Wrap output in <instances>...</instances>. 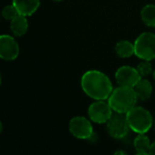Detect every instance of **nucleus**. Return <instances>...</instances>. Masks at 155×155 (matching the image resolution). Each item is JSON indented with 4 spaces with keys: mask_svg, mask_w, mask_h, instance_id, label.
Here are the masks:
<instances>
[{
    "mask_svg": "<svg viewBox=\"0 0 155 155\" xmlns=\"http://www.w3.org/2000/svg\"><path fill=\"white\" fill-rule=\"evenodd\" d=\"M81 86L83 91L94 100H106L114 91L109 77L97 70L85 72L81 78Z\"/></svg>",
    "mask_w": 155,
    "mask_h": 155,
    "instance_id": "1",
    "label": "nucleus"
},
{
    "mask_svg": "<svg viewBox=\"0 0 155 155\" xmlns=\"http://www.w3.org/2000/svg\"><path fill=\"white\" fill-rule=\"evenodd\" d=\"M137 100L134 88L120 85L116 89H114L108 98V104L114 112L127 114L135 106Z\"/></svg>",
    "mask_w": 155,
    "mask_h": 155,
    "instance_id": "2",
    "label": "nucleus"
},
{
    "mask_svg": "<svg viewBox=\"0 0 155 155\" xmlns=\"http://www.w3.org/2000/svg\"><path fill=\"white\" fill-rule=\"evenodd\" d=\"M126 118L130 129L138 134L148 133L153 124L151 113L142 106L135 105L126 114Z\"/></svg>",
    "mask_w": 155,
    "mask_h": 155,
    "instance_id": "3",
    "label": "nucleus"
},
{
    "mask_svg": "<svg viewBox=\"0 0 155 155\" xmlns=\"http://www.w3.org/2000/svg\"><path fill=\"white\" fill-rule=\"evenodd\" d=\"M135 55L142 59L152 61L155 59V35L151 32L141 34L134 42Z\"/></svg>",
    "mask_w": 155,
    "mask_h": 155,
    "instance_id": "4",
    "label": "nucleus"
},
{
    "mask_svg": "<svg viewBox=\"0 0 155 155\" xmlns=\"http://www.w3.org/2000/svg\"><path fill=\"white\" fill-rule=\"evenodd\" d=\"M69 131L77 139L93 141L96 134L94 132L92 124L84 116H75L69 123Z\"/></svg>",
    "mask_w": 155,
    "mask_h": 155,
    "instance_id": "5",
    "label": "nucleus"
},
{
    "mask_svg": "<svg viewBox=\"0 0 155 155\" xmlns=\"http://www.w3.org/2000/svg\"><path fill=\"white\" fill-rule=\"evenodd\" d=\"M108 134L115 139H122L125 137L129 132L130 126L126 118V114L115 113L113 114L110 120L106 123Z\"/></svg>",
    "mask_w": 155,
    "mask_h": 155,
    "instance_id": "6",
    "label": "nucleus"
},
{
    "mask_svg": "<svg viewBox=\"0 0 155 155\" xmlns=\"http://www.w3.org/2000/svg\"><path fill=\"white\" fill-rule=\"evenodd\" d=\"M113 115V109L104 100H96L88 108L89 118L96 124L107 123Z\"/></svg>",
    "mask_w": 155,
    "mask_h": 155,
    "instance_id": "7",
    "label": "nucleus"
},
{
    "mask_svg": "<svg viewBox=\"0 0 155 155\" xmlns=\"http://www.w3.org/2000/svg\"><path fill=\"white\" fill-rule=\"evenodd\" d=\"M142 78L143 77L141 76L137 68H134L128 65L121 66L115 73L116 82L121 86L134 88Z\"/></svg>",
    "mask_w": 155,
    "mask_h": 155,
    "instance_id": "8",
    "label": "nucleus"
},
{
    "mask_svg": "<svg viewBox=\"0 0 155 155\" xmlns=\"http://www.w3.org/2000/svg\"><path fill=\"white\" fill-rule=\"evenodd\" d=\"M19 54V45L15 39L8 35L0 37V57L5 61H13Z\"/></svg>",
    "mask_w": 155,
    "mask_h": 155,
    "instance_id": "9",
    "label": "nucleus"
},
{
    "mask_svg": "<svg viewBox=\"0 0 155 155\" xmlns=\"http://www.w3.org/2000/svg\"><path fill=\"white\" fill-rule=\"evenodd\" d=\"M13 5L19 15L30 16L36 12L40 5V0H13Z\"/></svg>",
    "mask_w": 155,
    "mask_h": 155,
    "instance_id": "10",
    "label": "nucleus"
},
{
    "mask_svg": "<svg viewBox=\"0 0 155 155\" xmlns=\"http://www.w3.org/2000/svg\"><path fill=\"white\" fill-rule=\"evenodd\" d=\"M137 99L140 101L148 100L153 93V85L151 82L147 79H141L138 84L134 87Z\"/></svg>",
    "mask_w": 155,
    "mask_h": 155,
    "instance_id": "11",
    "label": "nucleus"
},
{
    "mask_svg": "<svg viewBox=\"0 0 155 155\" xmlns=\"http://www.w3.org/2000/svg\"><path fill=\"white\" fill-rule=\"evenodd\" d=\"M10 28L15 36L24 35L28 29V21L25 15H18L14 19L11 20Z\"/></svg>",
    "mask_w": 155,
    "mask_h": 155,
    "instance_id": "12",
    "label": "nucleus"
},
{
    "mask_svg": "<svg viewBox=\"0 0 155 155\" xmlns=\"http://www.w3.org/2000/svg\"><path fill=\"white\" fill-rule=\"evenodd\" d=\"M115 51L119 57L129 58L133 54H135L134 43H131L128 40H121L115 45Z\"/></svg>",
    "mask_w": 155,
    "mask_h": 155,
    "instance_id": "13",
    "label": "nucleus"
},
{
    "mask_svg": "<svg viewBox=\"0 0 155 155\" xmlns=\"http://www.w3.org/2000/svg\"><path fill=\"white\" fill-rule=\"evenodd\" d=\"M151 145L152 143L145 134H139L134 142V146L138 154H150Z\"/></svg>",
    "mask_w": 155,
    "mask_h": 155,
    "instance_id": "14",
    "label": "nucleus"
},
{
    "mask_svg": "<svg viewBox=\"0 0 155 155\" xmlns=\"http://www.w3.org/2000/svg\"><path fill=\"white\" fill-rule=\"evenodd\" d=\"M143 23L151 27H155V5H147L141 11Z\"/></svg>",
    "mask_w": 155,
    "mask_h": 155,
    "instance_id": "15",
    "label": "nucleus"
},
{
    "mask_svg": "<svg viewBox=\"0 0 155 155\" xmlns=\"http://www.w3.org/2000/svg\"><path fill=\"white\" fill-rule=\"evenodd\" d=\"M137 70L140 73L142 77H146L149 76L153 71V66L150 63V61L147 60H143L138 65H137Z\"/></svg>",
    "mask_w": 155,
    "mask_h": 155,
    "instance_id": "16",
    "label": "nucleus"
},
{
    "mask_svg": "<svg viewBox=\"0 0 155 155\" xmlns=\"http://www.w3.org/2000/svg\"><path fill=\"white\" fill-rule=\"evenodd\" d=\"M2 15H3V17L5 19V20H12L14 19L16 15H19L17 9L15 8V6L12 4L10 5H6L4 7L3 11H2Z\"/></svg>",
    "mask_w": 155,
    "mask_h": 155,
    "instance_id": "17",
    "label": "nucleus"
},
{
    "mask_svg": "<svg viewBox=\"0 0 155 155\" xmlns=\"http://www.w3.org/2000/svg\"><path fill=\"white\" fill-rule=\"evenodd\" d=\"M150 154H155V142H153L151 145V151H150Z\"/></svg>",
    "mask_w": 155,
    "mask_h": 155,
    "instance_id": "18",
    "label": "nucleus"
},
{
    "mask_svg": "<svg viewBox=\"0 0 155 155\" xmlns=\"http://www.w3.org/2000/svg\"><path fill=\"white\" fill-rule=\"evenodd\" d=\"M126 153L125 152H124V151H120V152H116L115 153V154H125Z\"/></svg>",
    "mask_w": 155,
    "mask_h": 155,
    "instance_id": "19",
    "label": "nucleus"
},
{
    "mask_svg": "<svg viewBox=\"0 0 155 155\" xmlns=\"http://www.w3.org/2000/svg\"><path fill=\"white\" fill-rule=\"evenodd\" d=\"M153 79L155 80V70L153 72Z\"/></svg>",
    "mask_w": 155,
    "mask_h": 155,
    "instance_id": "20",
    "label": "nucleus"
},
{
    "mask_svg": "<svg viewBox=\"0 0 155 155\" xmlns=\"http://www.w3.org/2000/svg\"><path fill=\"white\" fill-rule=\"evenodd\" d=\"M54 1H55V2H61V1H63V0H54Z\"/></svg>",
    "mask_w": 155,
    "mask_h": 155,
    "instance_id": "21",
    "label": "nucleus"
}]
</instances>
